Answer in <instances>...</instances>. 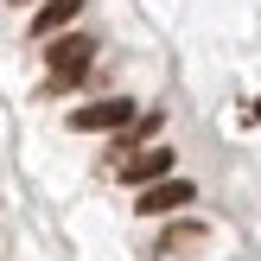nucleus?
I'll use <instances>...</instances> for the list:
<instances>
[{
  "instance_id": "nucleus-1",
  "label": "nucleus",
  "mask_w": 261,
  "mask_h": 261,
  "mask_svg": "<svg viewBox=\"0 0 261 261\" xmlns=\"http://www.w3.org/2000/svg\"><path fill=\"white\" fill-rule=\"evenodd\" d=\"M127 121H134V102L127 96H102V102H89V109L70 115L76 134H115V127H127Z\"/></svg>"
},
{
  "instance_id": "nucleus-2",
  "label": "nucleus",
  "mask_w": 261,
  "mask_h": 261,
  "mask_svg": "<svg viewBox=\"0 0 261 261\" xmlns=\"http://www.w3.org/2000/svg\"><path fill=\"white\" fill-rule=\"evenodd\" d=\"M121 178H127L134 191H147V185H160V178H172V147H160V140H153V147L127 153V160H121Z\"/></svg>"
},
{
  "instance_id": "nucleus-3",
  "label": "nucleus",
  "mask_w": 261,
  "mask_h": 261,
  "mask_svg": "<svg viewBox=\"0 0 261 261\" xmlns=\"http://www.w3.org/2000/svg\"><path fill=\"white\" fill-rule=\"evenodd\" d=\"M89 51H96L89 38H70V32H58V38L45 45V64H51V76H83V70H89Z\"/></svg>"
},
{
  "instance_id": "nucleus-4",
  "label": "nucleus",
  "mask_w": 261,
  "mask_h": 261,
  "mask_svg": "<svg viewBox=\"0 0 261 261\" xmlns=\"http://www.w3.org/2000/svg\"><path fill=\"white\" fill-rule=\"evenodd\" d=\"M178 204H191V185H185V178H160V185L140 191L134 211H140V217H166V211H178Z\"/></svg>"
},
{
  "instance_id": "nucleus-5",
  "label": "nucleus",
  "mask_w": 261,
  "mask_h": 261,
  "mask_svg": "<svg viewBox=\"0 0 261 261\" xmlns=\"http://www.w3.org/2000/svg\"><path fill=\"white\" fill-rule=\"evenodd\" d=\"M76 13H83V0H45V7L32 13V32H38V38H58Z\"/></svg>"
},
{
  "instance_id": "nucleus-6",
  "label": "nucleus",
  "mask_w": 261,
  "mask_h": 261,
  "mask_svg": "<svg viewBox=\"0 0 261 261\" xmlns=\"http://www.w3.org/2000/svg\"><path fill=\"white\" fill-rule=\"evenodd\" d=\"M204 242V229L198 223H185V229H172V236H166V255H178V249H198Z\"/></svg>"
},
{
  "instance_id": "nucleus-7",
  "label": "nucleus",
  "mask_w": 261,
  "mask_h": 261,
  "mask_svg": "<svg viewBox=\"0 0 261 261\" xmlns=\"http://www.w3.org/2000/svg\"><path fill=\"white\" fill-rule=\"evenodd\" d=\"M13 7H25V0H13Z\"/></svg>"
}]
</instances>
